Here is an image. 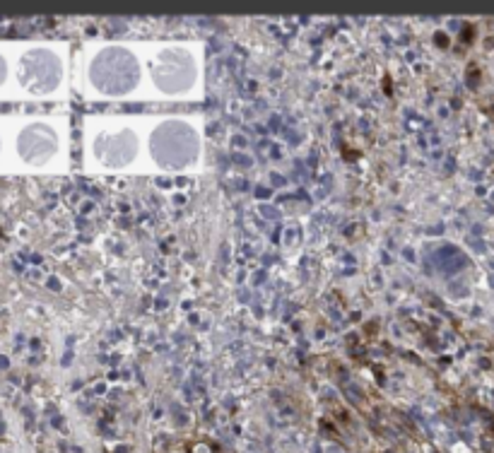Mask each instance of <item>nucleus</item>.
<instances>
[{
	"label": "nucleus",
	"mask_w": 494,
	"mask_h": 453,
	"mask_svg": "<svg viewBox=\"0 0 494 453\" xmlns=\"http://www.w3.org/2000/svg\"><path fill=\"white\" fill-rule=\"evenodd\" d=\"M142 41H90L73 53V94L87 104H142Z\"/></svg>",
	"instance_id": "f03ea898"
},
{
	"label": "nucleus",
	"mask_w": 494,
	"mask_h": 453,
	"mask_svg": "<svg viewBox=\"0 0 494 453\" xmlns=\"http://www.w3.org/2000/svg\"><path fill=\"white\" fill-rule=\"evenodd\" d=\"M147 174H195L208 162V130L200 113H147Z\"/></svg>",
	"instance_id": "423d86ee"
},
{
	"label": "nucleus",
	"mask_w": 494,
	"mask_h": 453,
	"mask_svg": "<svg viewBox=\"0 0 494 453\" xmlns=\"http://www.w3.org/2000/svg\"><path fill=\"white\" fill-rule=\"evenodd\" d=\"M142 104L188 106L205 99L208 46L195 39L142 41Z\"/></svg>",
	"instance_id": "7ed1b4c3"
},
{
	"label": "nucleus",
	"mask_w": 494,
	"mask_h": 453,
	"mask_svg": "<svg viewBox=\"0 0 494 453\" xmlns=\"http://www.w3.org/2000/svg\"><path fill=\"white\" fill-rule=\"evenodd\" d=\"M0 174H65L73 167V120L63 111L0 113Z\"/></svg>",
	"instance_id": "f257e3e1"
},
{
	"label": "nucleus",
	"mask_w": 494,
	"mask_h": 453,
	"mask_svg": "<svg viewBox=\"0 0 494 453\" xmlns=\"http://www.w3.org/2000/svg\"><path fill=\"white\" fill-rule=\"evenodd\" d=\"M10 46L12 41H0V104H8L10 92Z\"/></svg>",
	"instance_id": "0eeeda50"
},
{
	"label": "nucleus",
	"mask_w": 494,
	"mask_h": 453,
	"mask_svg": "<svg viewBox=\"0 0 494 453\" xmlns=\"http://www.w3.org/2000/svg\"><path fill=\"white\" fill-rule=\"evenodd\" d=\"M73 53L68 41H12L8 104L48 106L68 102L73 97Z\"/></svg>",
	"instance_id": "20e7f679"
},
{
	"label": "nucleus",
	"mask_w": 494,
	"mask_h": 453,
	"mask_svg": "<svg viewBox=\"0 0 494 453\" xmlns=\"http://www.w3.org/2000/svg\"><path fill=\"white\" fill-rule=\"evenodd\" d=\"M0 157H3V128H0Z\"/></svg>",
	"instance_id": "6e6552de"
},
{
	"label": "nucleus",
	"mask_w": 494,
	"mask_h": 453,
	"mask_svg": "<svg viewBox=\"0 0 494 453\" xmlns=\"http://www.w3.org/2000/svg\"><path fill=\"white\" fill-rule=\"evenodd\" d=\"M147 113H87L80 128V164L87 174H147Z\"/></svg>",
	"instance_id": "39448f33"
}]
</instances>
